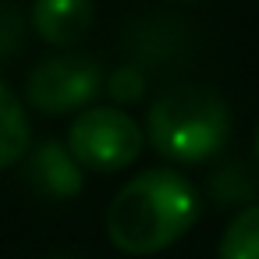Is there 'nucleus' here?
I'll list each match as a JSON object with an SVG mask.
<instances>
[{"instance_id": "4", "label": "nucleus", "mask_w": 259, "mask_h": 259, "mask_svg": "<svg viewBox=\"0 0 259 259\" xmlns=\"http://www.w3.org/2000/svg\"><path fill=\"white\" fill-rule=\"evenodd\" d=\"M103 68L89 54H61L39 61L25 82V100L43 114H71L89 107L103 89Z\"/></svg>"}, {"instance_id": "9", "label": "nucleus", "mask_w": 259, "mask_h": 259, "mask_svg": "<svg viewBox=\"0 0 259 259\" xmlns=\"http://www.w3.org/2000/svg\"><path fill=\"white\" fill-rule=\"evenodd\" d=\"M107 93H110L114 103H135V100L146 93V75H142L139 68L124 64V68H117V71L107 78Z\"/></svg>"}, {"instance_id": "2", "label": "nucleus", "mask_w": 259, "mask_h": 259, "mask_svg": "<svg viewBox=\"0 0 259 259\" xmlns=\"http://www.w3.org/2000/svg\"><path fill=\"white\" fill-rule=\"evenodd\" d=\"M146 132L160 156L174 163H202L224 149L231 135V110L217 89L178 85L153 100Z\"/></svg>"}, {"instance_id": "5", "label": "nucleus", "mask_w": 259, "mask_h": 259, "mask_svg": "<svg viewBox=\"0 0 259 259\" xmlns=\"http://www.w3.org/2000/svg\"><path fill=\"white\" fill-rule=\"evenodd\" d=\"M93 25V0H36L32 29L50 47H75Z\"/></svg>"}, {"instance_id": "1", "label": "nucleus", "mask_w": 259, "mask_h": 259, "mask_svg": "<svg viewBox=\"0 0 259 259\" xmlns=\"http://www.w3.org/2000/svg\"><path fill=\"white\" fill-rule=\"evenodd\" d=\"M199 220V192L178 170H142L107 206V234L128 255H156Z\"/></svg>"}, {"instance_id": "3", "label": "nucleus", "mask_w": 259, "mask_h": 259, "mask_svg": "<svg viewBox=\"0 0 259 259\" xmlns=\"http://www.w3.org/2000/svg\"><path fill=\"white\" fill-rule=\"evenodd\" d=\"M142 128L135 117H128L121 107H89L82 110L68 128V149L71 156L96 174L124 170L142 153Z\"/></svg>"}, {"instance_id": "8", "label": "nucleus", "mask_w": 259, "mask_h": 259, "mask_svg": "<svg viewBox=\"0 0 259 259\" xmlns=\"http://www.w3.org/2000/svg\"><path fill=\"white\" fill-rule=\"evenodd\" d=\"M217 259H259V206H245L227 224Z\"/></svg>"}, {"instance_id": "6", "label": "nucleus", "mask_w": 259, "mask_h": 259, "mask_svg": "<svg viewBox=\"0 0 259 259\" xmlns=\"http://www.w3.org/2000/svg\"><path fill=\"white\" fill-rule=\"evenodd\" d=\"M29 181L57 199H68L75 192H82V163L71 156L68 146L61 142H43L32 156H29Z\"/></svg>"}, {"instance_id": "10", "label": "nucleus", "mask_w": 259, "mask_h": 259, "mask_svg": "<svg viewBox=\"0 0 259 259\" xmlns=\"http://www.w3.org/2000/svg\"><path fill=\"white\" fill-rule=\"evenodd\" d=\"M255 160H259V128H255Z\"/></svg>"}, {"instance_id": "7", "label": "nucleus", "mask_w": 259, "mask_h": 259, "mask_svg": "<svg viewBox=\"0 0 259 259\" xmlns=\"http://www.w3.org/2000/svg\"><path fill=\"white\" fill-rule=\"evenodd\" d=\"M29 149V121L22 100L0 82V170L18 163Z\"/></svg>"}]
</instances>
